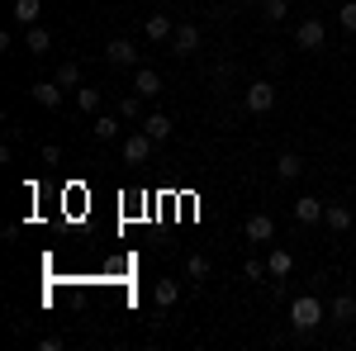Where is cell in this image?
<instances>
[{
	"mask_svg": "<svg viewBox=\"0 0 356 351\" xmlns=\"http://www.w3.org/2000/svg\"><path fill=\"white\" fill-rule=\"evenodd\" d=\"M275 176H280V181H300L304 176V157L300 152H280V157H275Z\"/></svg>",
	"mask_w": 356,
	"mask_h": 351,
	"instance_id": "obj_12",
	"label": "cell"
},
{
	"mask_svg": "<svg viewBox=\"0 0 356 351\" xmlns=\"http://www.w3.org/2000/svg\"><path fill=\"white\" fill-rule=\"evenodd\" d=\"M243 233H247V243H271L275 238V218L271 214H252Z\"/></svg>",
	"mask_w": 356,
	"mask_h": 351,
	"instance_id": "obj_8",
	"label": "cell"
},
{
	"mask_svg": "<svg viewBox=\"0 0 356 351\" xmlns=\"http://www.w3.org/2000/svg\"><path fill=\"white\" fill-rule=\"evenodd\" d=\"M24 48H29L33 57H38V53H48V48H53V33H48V28H38V24L24 28Z\"/></svg>",
	"mask_w": 356,
	"mask_h": 351,
	"instance_id": "obj_16",
	"label": "cell"
},
{
	"mask_svg": "<svg viewBox=\"0 0 356 351\" xmlns=\"http://www.w3.org/2000/svg\"><path fill=\"white\" fill-rule=\"evenodd\" d=\"M171 53H176V57L200 53V28H195V24H176V33H171Z\"/></svg>",
	"mask_w": 356,
	"mask_h": 351,
	"instance_id": "obj_6",
	"label": "cell"
},
{
	"mask_svg": "<svg viewBox=\"0 0 356 351\" xmlns=\"http://www.w3.org/2000/svg\"><path fill=\"white\" fill-rule=\"evenodd\" d=\"M152 299H157V309H171L181 299V280H157L152 285Z\"/></svg>",
	"mask_w": 356,
	"mask_h": 351,
	"instance_id": "obj_15",
	"label": "cell"
},
{
	"mask_svg": "<svg viewBox=\"0 0 356 351\" xmlns=\"http://www.w3.org/2000/svg\"><path fill=\"white\" fill-rule=\"evenodd\" d=\"M243 270H247V280H266V275H271V266H266V261H257V256H252Z\"/></svg>",
	"mask_w": 356,
	"mask_h": 351,
	"instance_id": "obj_27",
	"label": "cell"
},
{
	"mask_svg": "<svg viewBox=\"0 0 356 351\" xmlns=\"http://www.w3.org/2000/svg\"><path fill=\"white\" fill-rule=\"evenodd\" d=\"M328 43V28H323V19H304L300 28H295V48H304V53H318Z\"/></svg>",
	"mask_w": 356,
	"mask_h": 351,
	"instance_id": "obj_3",
	"label": "cell"
},
{
	"mask_svg": "<svg viewBox=\"0 0 356 351\" xmlns=\"http://www.w3.org/2000/svg\"><path fill=\"white\" fill-rule=\"evenodd\" d=\"M323 209H328V204L314 199V195H300V199H295V218H300V223H323Z\"/></svg>",
	"mask_w": 356,
	"mask_h": 351,
	"instance_id": "obj_11",
	"label": "cell"
},
{
	"mask_svg": "<svg viewBox=\"0 0 356 351\" xmlns=\"http://www.w3.org/2000/svg\"><path fill=\"white\" fill-rule=\"evenodd\" d=\"M266 266H271V275H275V280H285V275L295 270V256H290L285 247H275L271 256H266Z\"/></svg>",
	"mask_w": 356,
	"mask_h": 351,
	"instance_id": "obj_18",
	"label": "cell"
},
{
	"mask_svg": "<svg viewBox=\"0 0 356 351\" xmlns=\"http://www.w3.org/2000/svg\"><path fill=\"white\" fill-rule=\"evenodd\" d=\"M243 105L252 109V114H271V109H275V85L271 81H252V85H247V95H243Z\"/></svg>",
	"mask_w": 356,
	"mask_h": 351,
	"instance_id": "obj_4",
	"label": "cell"
},
{
	"mask_svg": "<svg viewBox=\"0 0 356 351\" xmlns=\"http://www.w3.org/2000/svg\"><path fill=\"white\" fill-rule=\"evenodd\" d=\"M323 318H328V309H323L314 295H300L295 304H290V327H295V332H314Z\"/></svg>",
	"mask_w": 356,
	"mask_h": 351,
	"instance_id": "obj_1",
	"label": "cell"
},
{
	"mask_svg": "<svg viewBox=\"0 0 356 351\" xmlns=\"http://www.w3.org/2000/svg\"><path fill=\"white\" fill-rule=\"evenodd\" d=\"M337 24L347 28V33H356V0H342V10H337Z\"/></svg>",
	"mask_w": 356,
	"mask_h": 351,
	"instance_id": "obj_25",
	"label": "cell"
},
{
	"mask_svg": "<svg viewBox=\"0 0 356 351\" xmlns=\"http://www.w3.org/2000/svg\"><path fill=\"white\" fill-rule=\"evenodd\" d=\"M15 24H24V28H33L38 24V15H43V0H15Z\"/></svg>",
	"mask_w": 356,
	"mask_h": 351,
	"instance_id": "obj_13",
	"label": "cell"
},
{
	"mask_svg": "<svg viewBox=\"0 0 356 351\" xmlns=\"http://www.w3.org/2000/svg\"><path fill=\"white\" fill-rule=\"evenodd\" d=\"M143 129L157 138V142H166V138H171V119H166V114H147V119H143Z\"/></svg>",
	"mask_w": 356,
	"mask_h": 351,
	"instance_id": "obj_20",
	"label": "cell"
},
{
	"mask_svg": "<svg viewBox=\"0 0 356 351\" xmlns=\"http://www.w3.org/2000/svg\"><path fill=\"white\" fill-rule=\"evenodd\" d=\"M243 5H261V0H243Z\"/></svg>",
	"mask_w": 356,
	"mask_h": 351,
	"instance_id": "obj_29",
	"label": "cell"
},
{
	"mask_svg": "<svg viewBox=\"0 0 356 351\" xmlns=\"http://www.w3.org/2000/svg\"><path fill=\"white\" fill-rule=\"evenodd\" d=\"M29 95H33L43 109H57L62 100H67V90H62L57 81H33V85H29Z\"/></svg>",
	"mask_w": 356,
	"mask_h": 351,
	"instance_id": "obj_7",
	"label": "cell"
},
{
	"mask_svg": "<svg viewBox=\"0 0 356 351\" xmlns=\"http://www.w3.org/2000/svg\"><path fill=\"white\" fill-rule=\"evenodd\" d=\"M43 162H48V166H57V162H62V152H57L53 142H43Z\"/></svg>",
	"mask_w": 356,
	"mask_h": 351,
	"instance_id": "obj_28",
	"label": "cell"
},
{
	"mask_svg": "<svg viewBox=\"0 0 356 351\" xmlns=\"http://www.w3.org/2000/svg\"><path fill=\"white\" fill-rule=\"evenodd\" d=\"M143 33H147V43H171V33H176V24H171V15H147V24H143Z\"/></svg>",
	"mask_w": 356,
	"mask_h": 351,
	"instance_id": "obj_10",
	"label": "cell"
},
{
	"mask_svg": "<svg viewBox=\"0 0 356 351\" xmlns=\"http://www.w3.org/2000/svg\"><path fill=\"white\" fill-rule=\"evenodd\" d=\"M352 95H356V90H352Z\"/></svg>",
	"mask_w": 356,
	"mask_h": 351,
	"instance_id": "obj_30",
	"label": "cell"
},
{
	"mask_svg": "<svg viewBox=\"0 0 356 351\" xmlns=\"http://www.w3.org/2000/svg\"><path fill=\"white\" fill-rule=\"evenodd\" d=\"M285 15H290V0H261V19L266 24H280Z\"/></svg>",
	"mask_w": 356,
	"mask_h": 351,
	"instance_id": "obj_21",
	"label": "cell"
},
{
	"mask_svg": "<svg viewBox=\"0 0 356 351\" xmlns=\"http://www.w3.org/2000/svg\"><path fill=\"white\" fill-rule=\"evenodd\" d=\"M323 223H328L332 233H347V228H352V209H347V204H328V209H323Z\"/></svg>",
	"mask_w": 356,
	"mask_h": 351,
	"instance_id": "obj_14",
	"label": "cell"
},
{
	"mask_svg": "<svg viewBox=\"0 0 356 351\" xmlns=\"http://www.w3.org/2000/svg\"><path fill=\"white\" fill-rule=\"evenodd\" d=\"M328 318H332V323H352V318H356V299L352 295H337V299H332V309H328Z\"/></svg>",
	"mask_w": 356,
	"mask_h": 351,
	"instance_id": "obj_17",
	"label": "cell"
},
{
	"mask_svg": "<svg viewBox=\"0 0 356 351\" xmlns=\"http://www.w3.org/2000/svg\"><path fill=\"white\" fill-rule=\"evenodd\" d=\"M152 147H157V138L147 133V129H138V133L124 138V162H129V166H143L147 157H152Z\"/></svg>",
	"mask_w": 356,
	"mask_h": 351,
	"instance_id": "obj_2",
	"label": "cell"
},
{
	"mask_svg": "<svg viewBox=\"0 0 356 351\" xmlns=\"http://www.w3.org/2000/svg\"><path fill=\"white\" fill-rule=\"evenodd\" d=\"M90 133H95V142H110V138H119V119H110V114H100V119L90 124Z\"/></svg>",
	"mask_w": 356,
	"mask_h": 351,
	"instance_id": "obj_19",
	"label": "cell"
},
{
	"mask_svg": "<svg viewBox=\"0 0 356 351\" xmlns=\"http://www.w3.org/2000/svg\"><path fill=\"white\" fill-rule=\"evenodd\" d=\"M105 62H110V67H138V48L129 38H110V43H105Z\"/></svg>",
	"mask_w": 356,
	"mask_h": 351,
	"instance_id": "obj_5",
	"label": "cell"
},
{
	"mask_svg": "<svg viewBox=\"0 0 356 351\" xmlns=\"http://www.w3.org/2000/svg\"><path fill=\"white\" fill-rule=\"evenodd\" d=\"M138 114H143V95H124V100H119V119H129V124H134Z\"/></svg>",
	"mask_w": 356,
	"mask_h": 351,
	"instance_id": "obj_23",
	"label": "cell"
},
{
	"mask_svg": "<svg viewBox=\"0 0 356 351\" xmlns=\"http://www.w3.org/2000/svg\"><path fill=\"white\" fill-rule=\"evenodd\" d=\"M100 100H105V95H100V90H90V85H86V90H76V105H81L86 114H95V109H100Z\"/></svg>",
	"mask_w": 356,
	"mask_h": 351,
	"instance_id": "obj_24",
	"label": "cell"
},
{
	"mask_svg": "<svg viewBox=\"0 0 356 351\" xmlns=\"http://www.w3.org/2000/svg\"><path fill=\"white\" fill-rule=\"evenodd\" d=\"M57 85H62V90H72V85H81V67H76V62H62V67H57V76H53Z\"/></svg>",
	"mask_w": 356,
	"mask_h": 351,
	"instance_id": "obj_22",
	"label": "cell"
},
{
	"mask_svg": "<svg viewBox=\"0 0 356 351\" xmlns=\"http://www.w3.org/2000/svg\"><path fill=\"white\" fill-rule=\"evenodd\" d=\"M186 275H191V280H204V275H209V256H191V261H186Z\"/></svg>",
	"mask_w": 356,
	"mask_h": 351,
	"instance_id": "obj_26",
	"label": "cell"
},
{
	"mask_svg": "<svg viewBox=\"0 0 356 351\" xmlns=\"http://www.w3.org/2000/svg\"><path fill=\"white\" fill-rule=\"evenodd\" d=\"M134 90L143 100H152V95H162V76H157L152 67H134Z\"/></svg>",
	"mask_w": 356,
	"mask_h": 351,
	"instance_id": "obj_9",
	"label": "cell"
}]
</instances>
